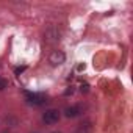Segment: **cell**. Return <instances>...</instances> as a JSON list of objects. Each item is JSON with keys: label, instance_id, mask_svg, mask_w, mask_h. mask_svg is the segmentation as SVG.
<instances>
[{"label": "cell", "instance_id": "obj_6", "mask_svg": "<svg viewBox=\"0 0 133 133\" xmlns=\"http://www.w3.org/2000/svg\"><path fill=\"white\" fill-rule=\"evenodd\" d=\"M24 69H25V68H17V69H16V74H21Z\"/></svg>", "mask_w": 133, "mask_h": 133}, {"label": "cell", "instance_id": "obj_5", "mask_svg": "<svg viewBox=\"0 0 133 133\" xmlns=\"http://www.w3.org/2000/svg\"><path fill=\"white\" fill-rule=\"evenodd\" d=\"M6 85H8V83H6V80H5V78H0V91L5 89V88H6Z\"/></svg>", "mask_w": 133, "mask_h": 133}, {"label": "cell", "instance_id": "obj_4", "mask_svg": "<svg viewBox=\"0 0 133 133\" xmlns=\"http://www.w3.org/2000/svg\"><path fill=\"white\" fill-rule=\"evenodd\" d=\"M64 114H66V117H75V116L78 114V108H77V107H71V108H66Z\"/></svg>", "mask_w": 133, "mask_h": 133}, {"label": "cell", "instance_id": "obj_1", "mask_svg": "<svg viewBox=\"0 0 133 133\" xmlns=\"http://www.w3.org/2000/svg\"><path fill=\"white\" fill-rule=\"evenodd\" d=\"M42 121L45 124H55L59 121V111L58 110H47L44 114H42Z\"/></svg>", "mask_w": 133, "mask_h": 133}, {"label": "cell", "instance_id": "obj_7", "mask_svg": "<svg viewBox=\"0 0 133 133\" xmlns=\"http://www.w3.org/2000/svg\"><path fill=\"white\" fill-rule=\"evenodd\" d=\"M82 91H85V92H86V91H88V85H83V86H82Z\"/></svg>", "mask_w": 133, "mask_h": 133}, {"label": "cell", "instance_id": "obj_2", "mask_svg": "<svg viewBox=\"0 0 133 133\" xmlns=\"http://www.w3.org/2000/svg\"><path fill=\"white\" fill-rule=\"evenodd\" d=\"M64 59H66V55H64L61 50H53V52L50 53V56H49V61H50L53 66H59V64H63Z\"/></svg>", "mask_w": 133, "mask_h": 133}, {"label": "cell", "instance_id": "obj_3", "mask_svg": "<svg viewBox=\"0 0 133 133\" xmlns=\"http://www.w3.org/2000/svg\"><path fill=\"white\" fill-rule=\"evenodd\" d=\"M27 99L30 103H35V105H41L45 102V97L42 94H27Z\"/></svg>", "mask_w": 133, "mask_h": 133}]
</instances>
